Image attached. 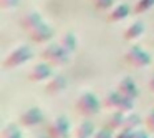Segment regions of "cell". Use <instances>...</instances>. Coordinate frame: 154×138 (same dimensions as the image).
Listing matches in <instances>:
<instances>
[{
	"mask_svg": "<svg viewBox=\"0 0 154 138\" xmlns=\"http://www.w3.org/2000/svg\"><path fill=\"white\" fill-rule=\"evenodd\" d=\"M32 58H33V50H32L30 45L18 43L4 57L2 67L5 70H14V68H18L22 65H25L27 62H30Z\"/></svg>",
	"mask_w": 154,
	"mask_h": 138,
	"instance_id": "1",
	"label": "cell"
},
{
	"mask_svg": "<svg viewBox=\"0 0 154 138\" xmlns=\"http://www.w3.org/2000/svg\"><path fill=\"white\" fill-rule=\"evenodd\" d=\"M101 107H103V101L91 91H83L75 100V110L80 115H83L85 118L98 115L101 111Z\"/></svg>",
	"mask_w": 154,
	"mask_h": 138,
	"instance_id": "2",
	"label": "cell"
},
{
	"mask_svg": "<svg viewBox=\"0 0 154 138\" xmlns=\"http://www.w3.org/2000/svg\"><path fill=\"white\" fill-rule=\"evenodd\" d=\"M70 52L66 48H63L60 43H47V47L42 52V60L48 62L51 67H65L66 63H70Z\"/></svg>",
	"mask_w": 154,
	"mask_h": 138,
	"instance_id": "3",
	"label": "cell"
},
{
	"mask_svg": "<svg viewBox=\"0 0 154 138\" xmlns=\"http://www.w3.org/2000/svg\"><path fill=\"white\" fill-rule=\"evenodd\" d=\"M123 62L128 65V67H133V68H146L147 65H151L152 58L147 52H144L141 47L137 45H133L129 47L123 55Z\"/></svg>",
	"mask_w": 154,
	"mask_h": 138,
	"instance_id": "4",
	"label": "cell"
},
{
	"mask_svg": "<svg viewBox=\"0 0 154 138\" xmlns=\"http://www.w3.org/2000/svg\"><path fill=\"white\" fill-rule=\"evenodd\" d=\"M70 133H71L70 120L63 115L53 118L47 125V135L50 138H70Z\"/></svg>",
	"mask_w": 154,
	"mask_h": 138,
	"instance_id": "5",
	"label": "cell"
},
{
	"mask_svg": "<svg viewBox=\"0 0 154 138\" xmlns=\"http://www.w3.org/2000/svg\"><path fill=\"white\" fill-rule=\"evenodd\" d=\"M53 75V67L48 62H38V63L32 65L27 72V78L33 83H40V82H47L48 78Z\"/></svg>",
	"mask_w": 154,
	"mask_h": 138,
	"instance_id": "6",
	"label": "cell"
},
{
	"mask_svg": "<svg viewBox=\"0 0 154 138\" xmlns=\"http://www.w3.org/2000/svg\"><path fill=\"white\" fill-rule=\"evenodd\" d=\"M45 115L43 111L40 110L38 107H30L27 110H23L18 117V123L22 125L23 128H35L43 121Z\"/></svg>",
	"mask_w": 154,
	"mask_h": 138,
	"instance_id": "7",
	"label": "cell"
},
{
	"mask_svg": "<svg viewBox=\"0 0 154 138\" xmlns=\"http://www.w3.org/2000/svg\"><path fill=\"white\" fill-rule=\"evenodd\" d=\"M66 87H68L66 77L61 73H53L45 83V93L50 95V97H57V95L63 93L66 90Z\"/></svg>",
	"mask_w": 154,
	"mask_h": 138,
	"instance_id": "8",
	"label": "cell"
},
{
	"mask_svg": "<svg viewBox=\"0 0 154 138\" xmlns=\"http://www.w3.org/2000/svg\"><path fill=\"white\" fill-rule=\"evenodd\" d=\"M53 35H55V30L47 24V22H42L38 27H35L32 32H28L30 40L35 42V43H50Z\"/></svg>",
	"mask_w": 154,
	"mask_h": 138,
	"instance_id": "9",
	"label": "cell"
},
{
	"mask_svg": "<svg viewBox=\"0 0 154 138\" xmlns=\"http://www.w3.org/2000/svg\"><path fill=\"white\" fill-rule=\"evenodd\" d=\"M116 90L119 91L123 97L133 98V100H136V98L139 97V88H137L136 82H134L131 77L121 78V80L118 82V85H116Z\"/></svg>",
	"mask_w": 154,
	"mask_h": 138,
	"instance_id": "10",
	"label": "cell"
},
{
	"mask_svg": "<svg viewBox=\"0 0 154 138\" xmlns=\"http://www.w3.org/2000/svg\"><path fill=\"white\" fill-rule=\"evenodd\" d=\"M42 22H45L43 17H42L38 12L30 10V12H27V14H23L20 17V27H22V30H25V32H32L35 27H38Z\"/></svg>",
	"mask_w": 154,
	"mask_h": 138,
	"instance_id": "11",
	"label": "cell"
},
{
	"mask_svg": "<svg viewBox=\"0 0 154 138\" xmlns=\"http://www.w3.org/2000/svg\"><path fill=\"white\" fill-rule=\"evenodd\" d=\"M144 30H146V27H144L143 22H141V20H134V22H131V24L123 30V38L126 42H134V40H137V38L143 37Z\"/></svg>",
	"mask_w": 154,
	"mask_h": 138,
	"instance_id": "12",
	"label": "cell"
},
{
	"mask_svg": "<svg viewBox=\"0 0 154 138\" xmlns=\"http://www.w3.org/2000/svg\"><path fill=\"white\" fill-rule=\"evenodd\" d=\"M129 14H131L129 5L118 4V5H114L111 10H108L106 20L109 22V24H116V22H121V20H124V18H128V17H129Z\"/></svg>",
	"mask_w": 154,
	"mask_h": 138,
	"instance_id": "13",
	"label": "cell"
},
{
	"mask_svg": "<svg viewBox=\"0 0 154 138\" xmlns=\"http://www.w3.org/2000/svg\"><path fill=\"white\" fill-rule=\"evenodd\" d=\"M124 120H126V113L121 110H114L106 120V127H109L114 131H119L121 128H124Z\"/></svg>",
	"mask_w": 154,
	"mask_h": 138,
	"instance_id": "14",
	"label": "cell"
},
{
	"mask_svg": "<svg viewBox=\"0 0 154 138\" xmlns=\"http://www.w3.org/2000/svg\"><path fill=\"white\" fill-rule=\"evenodd\" d=\"M94 125H93V121H90L86 118V120H83V121H80V123L76 125V128H75V136H78V138H91L94 135Z\"/></svg>",
	"mask_w": 154,
	"mask_h": 138,
	"instance_id": "15",
	"label": "cell"
},
{
	"mask_svg": "<svg viewBox=\"0 0 154 138\" xmlns=\"http://www.w3.org/2000/svg\"><path fill=\"white\" fill-rule=\"evenodd\" d=\"M58 43H60L63 48H66V50L70 52V53H75V52H76V47H78L76 35H75L73 32H65V34L60 37Z\"/></svg>",
	"mask_w": 154,
	"mask_h": 138,
	"instance_id": "16",
	"label": "cell"
},
{
	"mask_svg": "<svg viewBox=\"0 0 154 138\" xmlns=\"http://www.w3.org/2000/svg\"><path fill=\"white\" fill-rule=\"evenodd\" d=\"M123 95L119 93L118 90H113L109 93H106V97L103 98V107L104 108H109V110H118V105H119V100Z\"/></svg>",
	"mask_w": 154,
	"mask_h": 138,
	"instance_id": "17",
	"label": "cell"
},
{
	"mask_svg": "<svg viewBox=\"0 0 154 138\" xmlns=\"http://www.w3.org/2000/svg\"><path fill=\"white\" fill-rule=\"evenodd\" d=\"M141 125H143V118H141L139 113H136V111H129V113H126L124 128H128V130H137Z\"/></svg>",
	"mask_w": 154,
	"mask_h": 138,
	"instance_id": "18",
	"label": "cell"
},
{
	"mask_svg": "<svg viewBox=\"0 0 154 138\" xmlns=\"http://www.w3.org/2000/svg\"><path fill=\"white\" fill-rule=\"evenodd\" d=\"M0 138H23V135H22L18 125H15V123H7L4 128H2Z\"/></svg>",
	"mask_w": 154,
	"mask_h": 138,
	"instance_id": "19",
	"label": "cell"
},
{
	"mask_svg": "<svg viewBox=\"0 0 154 138\" xmlns=\"http://www.w3.org/2000/svg\"><path fill=\"white\" fill-rule=\"evenodd\" d=\"M152 7H154V0H136L133 12L134 14H144V12H147Z\"/></svg>",
	"mask_w": 154,
	"mask_h": 138,
	"instance_id": "20",
	"label": "cell"
},
{
	"mask_svg": "<svg viewBox=\"0 0 154 138\" xmlns=\"http://www.w3.org/2000/svg\"><path fill=\"white\" fill-rule=\"evenodd\" d=\"M133 108H134V100H133V98L121 97L119 105H118V110L124 111V113H129V111H133Z\"/></svg>",
	"mask_w": 154,
	"mask_h": 138,
	"instance_id": "21",
	"label": "cell"
},
{
	"mask_svg": "<svg viewBox=\"0 0 154 138\" xmlns=\"http://www.w3.org/2000/svg\"><path fill=\"white\" fill-rule=\"evenodd\" d=\"M93 5L96 7V10L106 12V10H111L114 7V0H94Z\"/></svg>",
	"mask_w": 154,
	"mask_h": 138,
	"instance_id": "22",
	"label": "cell"
},
{
	"mask_svg": "<svg viewBox=\"0 0 154 138\" xmlns=\"http://www.w3.org/2000/svg\"><path fill=\"white\" fill-rule=\"evenodd\" d=\"M113 136H114V130H111L109 127L104 125L103 128H98L91 138H113Z\"/></svg>",
	"mask_w": 154,
	"mask_h": 138,
	"instance_id": "23",
	"label": "cell"
},
{
	"mask_svg": "<svg viewBox=\"0 0 154 138\" xmlns=\"http://www.w3.org/2000/svg\"><path fill=\"white\" fill-rule=\"evenodd\" d=\"M20 0H0V7L4 10H12V8L18 7Z\"/></svg>",
	"mask_w": 154,
	"mask_h": 138,
	"instance_id": "24",
	"label": "cell"
},
{
	"mask_svg": "<svg viewBox=\"0 0 154 138\" xmlns=\"http://www.w3.org/2000/svg\"><path fill=\"white\" fill-rule=\"evenodd\" d=\"M134 131L136 130H128V128H121L118 133H114L113 138H134Z\"/></svg>",
	"mask_w": 154,
	"mask_h": 138,
	"instance_id": "25",
	"label": "cell"
},
{
	"mask_svg": "<svg viewBox=\"0 0 154 138\" xmlns=\"http://www.w3.org/2000/svg\"><path fill=\"white\" fill-rule=\"evenodd\" d=\"M146 125L151 131H154V108L147 113V118H146Z\"/></svg>",
	"mask_w": 154,
	"mask_h": 138,
	"instance_id": "26",
	"label": "cell"
},
{
	"mask_svg": "<svg viewBox=\"0 0 154 138\" xmlns=\"http://www.w3.org/2000/svg\"><path fill=\"white\" fill-rule=\"evenodd\" d=\"M134 138H149V136H147L146 131H143L141 128H137V130L134 131Z\"/></svg>",
	"mask_w": 154,
	"mask_h": 138,
	"instance_id": "27",
	"label": "cell"
},
{
	"mask_svg": "<svg viewBox=\"0 0 154 138\" xmlns=\"http://www.w3.org/2000/svg\"><path fill=\"white\" fill-rule=\"evenodd\" d=\"M149 90L154 91V75L151 77V80H149Z\"/></svg>",
	"mask_w": 154,
	"mask_h": 138,
	"instance_id": "28",
	"label": "cell"
},
{
	"mask_svg": "<svg viewBox=\"0 0 154 138\" xmlns=\"http://www.w3.org/2000/svg\"><path fill=\"white\" fill-rule=\"evenodd\" d=\"M37 138H50L48 135H40V136H37Z\"/></svg>",
	"mask_w": 154,
	"mask_h": 138,
	"instance_id": "29",
	"label": "cell"
},
{
	"mask_svg": "<svg viewBox=\"0 0 154 138\" xmlns=\"http://www.w3.org/2000/svg\"><path fill=\"white\" fill-rule=\"evenodd\" d=\"M91 2H94V0H91Z\"/></svg>",
	"mask_w": 154,
	"mask_h": 138,
	"instance_id": "30",
	"label": "cell"
},
{
	"mask_svg": "<svg viewBox=\"0 0 154 138\" xmlns=\"http://www.w3.org/2000/svg\"><path fill=\"white\" fill-rule=\"evenodd\" d=\"M75 138H78V136H75Z\"/></svg>",
	"mask_w": 154,
	"mask_h": 138,
	"instance_id": "31",
	"label": "cell"
}]
</instances>
